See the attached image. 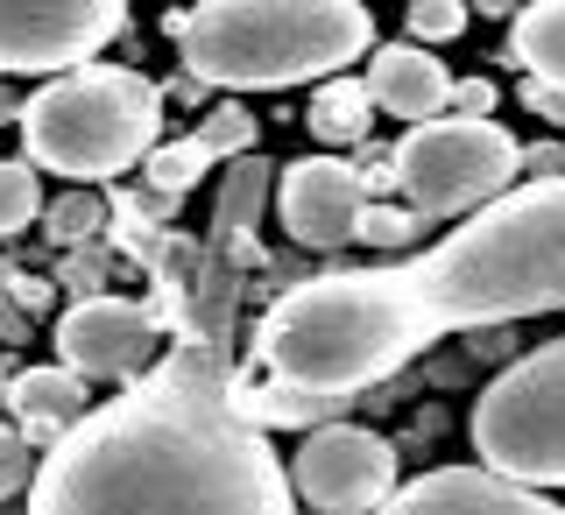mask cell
I'll return each mask as SVG.
<instances>
[{
    "label": "cell",
    "instance_id": "cell-3",
    "mask_svg": "<svg viewBox=\"0 0 565 515\" xmlns=\"http://www.w3.org/2000/svg\"><path fill=\"white\" fill-rule=\"evenodd\" d=\"M184 50V71L226 93H282V85L347 78L375 50V14L353 0H205L163 22Z\"/></svg>",
    "mask_w": 565,
    "mask_h": 515
},
{
    "label": "cell",
    "instance_id": "cell-4",
    "mask_svg": "<svg viewBox=\"0 0 565 515\" xmlns=\"http://www.w3.org/2000/svg\"><path fill=\"white\" fill-rule=\"evenodd\" d=\"M14 120H22L29 170L99 184V176L135 170L163 141V93L128 64H85L50 78L35 99H22Z\"/></svg>",
    "mask_w": 565,
    "mask_h": 515
},
{
    "label": "cell",
    "instance_id": "cell-22",
    "mask_svg": "<svg viewBox=\"0 0 565 515\" xmlns=\"http://www.w3.org/2000/svg\"><path fill=\"white\" fill-rule=\"evenodd\" d=\"M35 452L22 431H14V423H0V502H8V494H22L29 481H35Z\"/></svg>",
    "mask_w": 565,
    "mask_h": 515
},
{
    "label": "cell",
    "instance_id": "cell-23",
    "mask_svg": "<svg viewBox=\"0 0 565 515\" xmlns=\"http://www.w3.org/2000/svg\"><path fill=\"white\" fill-rule=\"evenodd\" d=\"M411 234H417V219H411V212H403V205H367V212H361V234H353V240H375V247H403Z\"/></svg>",
    "mask_w": 565,
    "mask_h": 515
},
{
    "label": "cell",
    "instance_id": "cell-18",
    "mask_svg": "<svg viewBox=\"0 0 565 515\" xmlns=\"http://www.w3.org/2000/svg\"><path fill=\"white\" fill-rule=\"evenodd\" d=\"M191 141H199V149L212 155V163H220V155H234V163H241V155L255 149V114L226 99V106H212V114L199 120V135H191Z\"/></svg>",
    "mask_w": 565,
    "mask_h": 515
},
{
    "label": "cell",
    "instance_id": "cell-5",
    "mask_svg": "<svg viewBox=\"0 0 565 515\" xmlns=\"http://www.w3.org/2000/svg\"><path fill=\"white\" fill-rule=\"evenodd\" d=\"M473 452L494 481L565 487V340L502 367L473 403Z\"/></svg>",
    "mask_w": 565,
    "mask_h": 515
},
{
    "label": "cell",
    "instance_id": "cell-6",
    "mask_svg": "<svg viewBox=\"0 0 565 515\" xmlns=\"http://www.w3.org/2000/svg\"><path fill=\"white\" fill-rule=\"evenodd\" d=\"M396 170V191H403V212L424 226V219H452V212H481L509 191L516 176V135L502 120H459V114H438L411 128L388 155Z\"/></svg>",
    "mask_w": 565,
    "mask_h": 515
},
{
    "label": "cell",
    "instance_id": "cell-16",
    "mask_svg": "<svg viewBox=\"0 0 565 515\" xmlns=\"http://www.w3.org/2000/svg\"><path fill=\"white\" fill-rule=\"evenodd\" d=\"M141 170H149V191H156V199L177 205V199H184V191L212 170V155L199 149V141H156V149L141 155Z\"/></svg>",
    "mask_w": 565,
    "mask_h": 515
},
{
    "label": "cell",
    "instance_id": "cell-15",
    "mask_svg": "<svg viewBox=\"0 0 565 515\" xmlns=\"http://www.w3.org/2000/svg\"><path fill=\"white\" fill-rule=\"evenodd\" d=\"M311 135L318 141H332V149H347V141H361L367 135V120H375V99H367V85L361 78H326L311 93Z\"/></svg>",
    "mask_w": 565,
    "mask_h": 515
},
{
    "label": "cell",
    "instance_id": "cell-11",
    "mask_svg": "<svg viewBox=\"0 0 565 515\" xmlns=\"http://www.w3.org/2000/svg\"><path fill=\"white\" fill-rule=\"evenodd\" d=\"M375 515H565V508L516 481H494L488 466H431L388 494Z\"/></svg>",
    "mask_w": 565,
    "mask_h": 515
},
{
    "label": "cell",
    "instance_id": "cell-14",
    "mask_svg": "<svg viewBox=\"0 0 565 515\" xmlns=\"http://www.w3.org/2000/svg\"><path fill=\"white\" fill-rule=\"evenodd\" d=\"M509 64L523 71L530 85L565 99V0H537L509 22Z\"/></svg>",
    "mask_w": 565,
    "mask_h": 515
},
{
    "label": "cell",
    "instance_id": "cell-24",
    "mask_svg": "<svg viewBox=\"0 0 565 515\" xmlns=\"http://www.w3.org/2000/svg\"><path fill=\"white\" fill-rule=\"evenodd\" d=\"M446 106H459V120H488V106H494V85H488V78H452Z\"/></svg>",
    "mask_w": 565,
    "mask_h": 515
},
{
    "label": "cell",
    "instance_id": "cell-25",
    "mask_svg": "<svg viewBox=\"0 0 565 515\" xmlns=\"http://www.w3.org/2000/svg\"><path fill=\"white\" fill-rule=\"evenodd\" d=\"M523 99H530V106H537V114H552V120L565 114V99H558V93H544V85H523Z\"/></svg>",
    "mask_w": 565,
    "mask_h": 515
},
{
    "label": "cell",
    "instance_id": "cell-21",
    "mask_svg": "<svg viewBox=\"0 0 565 515\" xmlns=\"http://www.w3.org/2000/svg\"><path fill=\"white\" fill-rule=\"evenodd\" d=\"M29 304H43V290H35L22 269L0 261V332H8V340H29Z\"/></svg>",
    "mask_w": 565,
    "mask_h": 515
},
{
    "label": "cell",
    "instance_id": "cell-19",
    "mask_svg": "<svg viewBox=\"0 0 565 515\" xmlns=\"http://www.w3.org/2000/svg\"><path fill=\"white\" fill-rule=\"evenodd\" d=\"M106 226V205L93 199V191H71V199L50 205V240H64V247H78V240H93Z\"/></svg>",
    "mask_w": 565,
    "mask_h": 515
},
{
    "label": "cell",
    "instance_id": "cell-8",
    "mask_svg": "<svg viewBox=\"0 0 565 515\" xmlns=\"http://www.w3.org/2000/svg\"><path fill=\"white\" fill-rule=\"evenodd\" d=\"M128 29L120 0H0V71H85Z\"/></svg>",
    "mask_w": 565,
    "mask_h": 515
},
{
    "label": "cell",
    "instance_id": "cell-7",
    "mask_svg": "<svg viewBox=\"0 0 565 515\" xmlns=\"http://www.w3.org/2000/svg\"><path fill=\"white\" fill-rule=\"evenodd\" d=\"M282 473H290V494L318 515H375L396 494V446L361 423H318L297 446V466Z\"/></svg>",
    "mask_w": 565,
    "mask_h": 515
},
{
    "label": "cell",
    "instance_id": "cell-12",
    "mask_svg": "<svg viewBox=\"0 0 565 515\" xmlns=\"http://www.w3.org/2000/svg\"><path fill=\"white\" fill-rule=\"evenodd\" d=\"M446 93H452V71L431 57V50L417 43H382L367 50V99L382 106V114H403L411 128L446 114Z\"/></svg>",
    "mask_w": 565,
    "mask_h": 515
},
{
    "label": "cell",
    "instance_id": "cell-2",
    "mask_svg": "<svg viewBox=\"0 0 565 515\" xmlns=\"http://www.w3.org/2000/svg\"><path fill=\"white\" fill-rule=\"evenodd\" d=\"M226 340H184L35 459L29 515H297L269 431L241 417Z\"/></svg>",
    "mask_w": 565,
    "mask_h": 515
},
{
    "label": "cell",
    "instance_id": "cell-13",
    "mask_svg": "<svg viewBox=\"0 0 565 515\" xmlns=\"http://www.w3.org/2000/svg\"><path fill=\"white\" fill-rule=\"evenodd\" d=\"M8 410H14V431H22L29 446H57L93 403H85V382L71 375V367H22V375L8 382Z\"/></svg>",
    "mask_w": 565,
    "mask_h": 515
},
{
    "label": "cell",
    "instance_id": "cell-9",
    "mask_svg": "<svg viewBox=\"0 0 565 515\" xmlns=\"http://www.w3.org/2000/svg\"><path fill=\"white\" fill-rule=\"evenodd\" d=\"M156 346H163L156 311L128 297H78L57 318V367H71L78 382H141Z\"/></svg>",
    "mask_w": 565,
    "mask_h": 515
},
{
    "label": "cell",
    "instance_id": "cell-17",
    "mask_svg": "<svg viewBox=\"0 0 565 515\" xmlns=\"http://www.w3.org/2000/svg\"><path fill=\"white\" fill-rule=\"evenodd\" d=\"M35 219H43V184H35V170L0 155V240L35 226Z\"/></svg>",
    "mask_w": 565,
    "mask_h": 515
},
{
    "label": "cell",
    "instance_id": "cell-10",
    "mask_svg": "<svg viewBox=\"0 0 565 515\" xmlns=\"http://www.w3.org/2000/svg\"><path fill=\"white\" fill-rule=\"evenodd\" d=\"M276 212H282V226H290L297 247H347L361 234V212H367L361 170L340 163V155H305V163L282 170Z\"/></svg>",
    "mask_w": 565,
    "mask_h": 515
},
{
    "label": "cell",
    "instance_id": "cell-1",
    "mask_svg": "<svg viewBox=\"0 0 565 515\" xmlns=\"http://www.w3.org/2000/svg\"><path fill=\"white\" fill-rule=\"evenodd\" d=\"M565 311V176L502 191L417 261L332 269L282 290L255 325L269 382L347 403L388 382L431 332Z\"/></svg>",
    "mask_w": 565,
    "mask_h": 515
},
{
    "label": "cell",
    "instance_id": "cell-20",
    "mask_svg": "<svg viewBox=\"0 0 565 515\" xmlns=\"http://www.w3.org/2000/svg\"><path fill=\"white\" fill-rule=\"evenodd\" d=\"M459 29H467V8H459V0H417V8H411V35H403V43L431 50V43H452Z\"/></svg>",
    "mask_w": 565,
    "mask_h": 515
}]
</instances>
